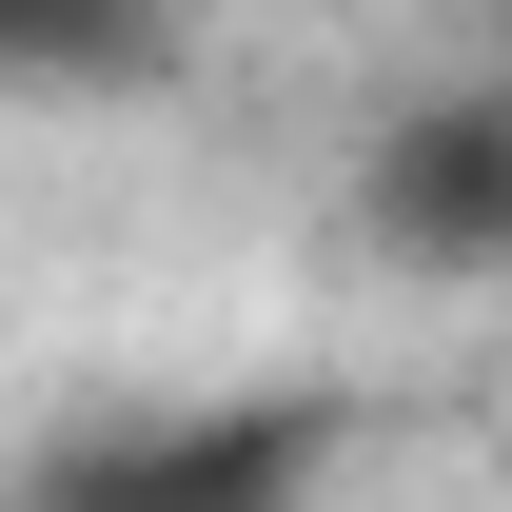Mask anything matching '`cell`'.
I'll return each instance as SVG.
<instances>
[{
	"label": "cell",
	"mask_w": 512,
	"mask_h": 512,
	"mask_svg": "<svg viewBox=\"0 0 512 512\" xmlns=\"http://www.w3.org/2000/svg\"><path fill=\"white\" fill-rule=\"evenodd\" d=\"M375 217L434 256V276H493L512 256V99H414L394 158H375Z\"/></svg>",
	"instance_id": "6da1fadb"
}]
</instances>
